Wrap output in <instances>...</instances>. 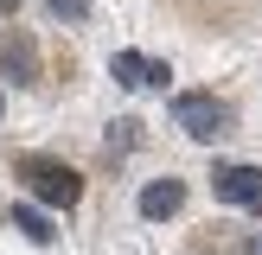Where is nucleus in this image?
<instances>
[{"instance_id": "nucleus-1", "label": "nucleus", "mask_w": 262, "mask_h": 255, "mask_svg": "<svg viewBox=\"0 0 262 255\" xmlns=\"http://www.w3.org/2000/svg\"><path fill=\"white\" fill-rule=\"evenodd\" d=\"M19 178L32 185L38 204H77V198H83V178H77L71 166H58V160H26Z\"/></svg>"}, {"instance_id": "nucleus-2", "label": "nucleus", "mask_w": 262, "mask_h": 255, "mask_svg": "<svg viewBox=\"0 0 262 255\" xmlns=\"http://www.w3.org/2000/svg\"><path fill=\"white\" fill-rule=\"evenodd\" d=\"M173 121L186 128L192 140H217L230 115H224V102H217V96H199V89H186V96H173Z\"/></svg>"}, {"instance_id": "nucleus-3", "label": "nucleus", "mask_w": 262, "mask_h": 255, "mask_svg": "<svg viewBox=\"0 0 262 255\" xmlns=\"http://www.w3.org/2000/svg\"><path fill=\"white\" fill-rule=\"evenodd\" d=\"M109 76L128 83V89H166L173 70H166L160 58H141V51H115V58H109Z\"/></svg>"}, {"instance_id": "nucleus-4", "label": "nucleus", "mask_w": 262, "mask_h": 255, "mask_svg": "<svg viewBox=\"0 0 262 255\" xmlns=\"http://www.w3.org/2000/svg\"><path fill=\"white\" fill-rule=\"evenodd\" d=\"M211 191L224 204H262V172H256V166H217V172H211Z\"/></svg>"}, {"instance_id": "nucleus-5", "label": "nucleus", "mask_w": 262, "mask_h": 255, "mask_svg": "<svg viewBox=\"0 0 262 255\" xmlns=\"http://www.w3.org/2000/svg\"><path fill=\"white\" fill-rule=\"evenodd\" d=\"M179 204H186V185H179V178H154V185L141 191V217H173Z\"/></svg>"}, {"instance_id": "nucleus-6", "label": "nucleus", "mask_w": 262, "mask_h": 255, "mask_svg": "<svg viewBox=\"0 0 262 255\" xmlns=\"http://www.w3.org/2000/svg\"><path fill=\"white\" fill-rule=\"evenodd\" d=\"M13 230H26L32 242H51V236H58V230H51V217L38 211V204H19V211H13Z\"/></svg>"}, {"instance_id": "nucleus-7", "label": "nucleus", "mask_w": 262, "mask_h": 255, "mask_svg": "<svg viewBox=\"0 0 262 255\" xmlns=\"http://www.w3.org/2000/svg\"><path fill=\"white\" fill-rule=\"evenodd\" d=\"M51 13H58V19H83L90 0H51Z\"/></svg>"}, {"instance_id": "nucleus-8", "label": "nucleus", "mask_w": 262, "mask_h": 255, "mask_svg": "<svg viewBox=\"0 0 262 255\" xmlns=\"http://www.w3.org/2000/svg\"><path fill=\"white\" fill-rule=\"evenodd\" d=\"M13 7H19V0H0V13H13Z\"/></svg>"}]
</instances>
